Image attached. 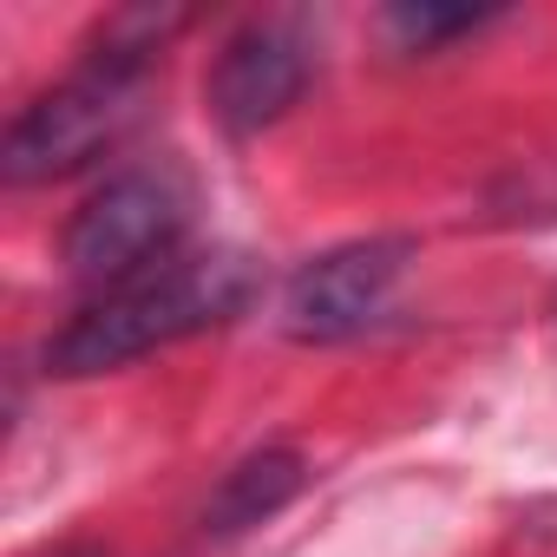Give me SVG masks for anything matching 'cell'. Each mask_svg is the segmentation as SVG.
<instances>
[{
  "label": "cell",
  "instance_id": "cell-7",
  "mask_svg": "<svg viewBox=\"0 0 557 557\" xmlns=\"http://www.w3.org/2000/svg\"><path fill=\"white\" fill-rule=\"evenodd\" d=\"M485 14L479 8H394V27L413 40V47H433L446 34H472Z\"/></svg>",
  "mask_w": 557,
  "mask_h": 557
},
{
  "label": "cell",
  "instance_id": "cell-5",
  "mask_svg": "<svg viewBox=\"0 0 557 557\" xmlns=\"http://www.w3.org/2000/svg\"><path fill=\"white\" fill-rule=\"evenodd\" d=\"M302 86H309V47L289 27H243L223 40L203 99L230 138H256L302 99Z\"/></svg>",
  "mask_w": 557,
  "mask_h": 557
},
{
  "label": "cell",
  "instance_id": "cell-3",
  "mask_svg": "<svg viewBox=\"0 0 557 557\" xmlns=\"http://www.w3.org/2000/svg\"><path fill=\"white\" fill-rule=\"evenodd\" d=\"M197 190L177 164H132L112 171L66 223V269L92 289H125L138 275H151L158 262L177 256L184 230H190Z\"/></svg>",
  "mask_w": 557,
  "mask_h": 557
},
{
  "label": "cell",
  "instance_id": "cell-4",
  "mask_svg": "<svg viewBox=\"0 0 557 557\" xmlns=\"http://www.w3.org/2000/svg\"><path fill=\"white\" fill-rule=\"evenodd\" d=\"M407 262H413L407 236H361V243H342V249L302 262L289 275V296H283L289 335L296 342H348V335H361L368 322L387 315Z\"/></svg>",
  "mask_w": 557,
  "mask_h": 557
},
{
  "label": "cell",
  "instance_id": "cell-2",
  "mask_svg": "<svg viewBox=\"0 0 557 557\" xmlns=\"http://www.w3.org/2000/svg\"><path fill=\"white\" fill-rule=\"evenodd\" d=\"M158 14H132L106 34V47L66 73L53 92H40L14 125H8V151H0V171L8 184H47V177H73L79 164L106 158L145 112L151 92V53L164 40Z\"/></svg>",
  "mask_w": 557,
  "mask_h": 557
},
{
  "label": "cell",
  "instance_id": "cell-1",
  "mask_svg": "<svg viewBox=\"0 0 557 557\" xmlns=\"http://www.w3.org/2000/svg\"><path fill=\"white\" fill-rule=\"evenodd\" d=\"M256 296V269L230 249H203V256H171L151 275L125 289H106L99 302H86L53 342H47V368L60 381H86V374H112L138 355H158L184 335L223 329L243 315V302Z\"/></svg>",
  "mask_w": 557,
  "mask_h": 557
},
{
  "label": "cell",
  "instance_id": "cell-8",
  "mask_svg": "<svg viewBox=\"0 0 557 557\" xmlns=\"http://www.w3.org/2000/svg\"><path fill=\"white\" fill-rule=\"evenodd\" d=\"M66 557H86V550H66Z\"/></svg>",
  "mask_w": 557,
  "mask_h": 557
},
{
  "label": "cell",
  "instance_id": "cell-6",
  "mask_svg": "<svg viewBox=\"0 0 557 557\" xmlns=\"http://www.w3.org/2000/svg\"><path fill=\"white\" fill-rule=\"evenodd\" d=\"M302 479H309V466H302L296 446H262V453L236 459V466L223 472V485L210 492V505H203V531L236 537V531L275 518V511L302 492Z\"/></svg>",
  "mask_w": 557,
  "mask_h": 557
}]
</instances>
